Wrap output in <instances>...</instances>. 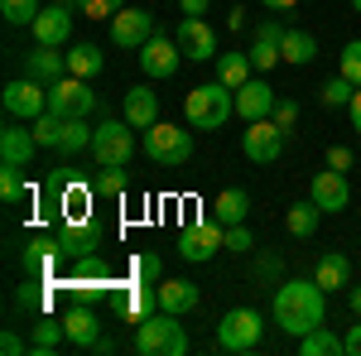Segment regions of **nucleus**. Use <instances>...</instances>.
Instances as JSON below:
<instances>
[{"label": "nucleus", "mask_w": 361, "mask_h": 356, "mask_svg": "<svg viewBox=\"0 0 361 356\" xmlns=\"http://www.w3.org/2000/svg\"><path fill=\"white\" fill-rule=\"evenodd\" d=\"M49 111V87L34 82V78H15V82L5 87V116H15V121H39Z\"/></svg>", "instance_id": "9b49d317"}, {"label": "nucleus", "mask_w": 361, "mask_h": 356, "mask_svg": "<svg viewBox=\"0 0 361 356\" xmlns=\"http://www.w3.org/2000/svg\"><path fill=\"white\" fill-rule=\"evenodd\" d=\"M135 352L140 356H183L188 352V328L178 323V313H149L135 328Z\"/></svg>", "instance_id": "7ed1b4c3"}, {"label": "nucleus", "mask_w": 361, "mask_h": 356, "mask_svg": "<svg viewBox=\"0 0 361 356\" xmlns=\"http://www.w3.org/2000/svg\"><path fill=\"white\" fill-rule=\"evenodd\" d=\"M337 352H347V342L328 328H313L299 337V356H337Z\"/></svg>", "instance_id": "473e14b6"}, {"label": "nucleus", "mask_w": 361, "mask_h": 356, "mask_svg": "<svg viewBox=\"0 0 361 356\" xmlns=\"http://www.w3.org/2000/svg\"><path fill=\"white\" fill-rule=\"evenodd\" d=\"M347 116H352V130L361 135V87H357V97H352V106H347Z\"/></svg>", "instance_id": "603ef678"}, {"label": "nucleus", "mask_w": 361, "mask_h": 356, "mask_svg": "<svg viewBox=\"0 0 361 356\" xmlns=\"http://www.w3.org/2000/svg\"><path fill=\"white\" fill-rule=\"evenodd\" d=\"M173 39H178L183 58H193V63H212V58H217V29L207 25L202 15H183Z\"/></svg>", "instance_id": "f8f14e48"}, {"label": "nucleus", "mask_w": 361, "mask_h": 356, "mask_svg": "<svg viewBox=\"0 0 361 356\" xmlns=\"http://www.w3.org/2000/svg\"><path fill=\"white\" fill-rule=\"evenodd\" d=\"M231 111H236V92L226 82H202L183 97V121L193 130H222L231 121Z\"/></svg>", "instance_id": "f03ea898"}, {"label": "nucleus", "mask_w": 361, "mask_h": 356, "mask_svg": "<svg viewBox=\"0 0 361 356\" xmlns=\"http://www.w3.org/2000/svg\"><path fill=\"white\" fill-rule=\"evenodd\" d=\"M328 168L347 173V168H352V149H347V145H333V149H328Z\"/></svg>", "instance_id": "09e8293b"}, {"label": "nucleus", "mask_w": 361, "mask_h": 356, "mask_svg": "<svg viewBox=\"0 0 361 356\" xmlns=\"http://www.w3.org/2000/svg\"><path fill=\"white\" fill-rule=\"evenodd\" d=\"M246 212H250V192L246 188H226V192L212 197V217L222 221V226H241Z\"/></svg>", "instance_id": "bb28decb"}, {"label": "nucleus", "mask_w": 361, "mask_h": 356, "mask_svg": "<svg viewBox=\"0 0 361 356\" xmlns=\"http://www.w3.org/2000/svg\"><path fill=\"white\" fill-rule=\"evenodd\" d=\"M313 279H318L328 294H337V289H352V260H347L342 250H328V255H318Z\"/></svg>", "instance_id": "4be33fe9"}, {"label": "nucleus", "mask_w": 361, "mask_h": 356, "mask_svg": "<svg viewBox=\"0 0 361 356\" xmlns=\"http://www.w3.org/2000/svg\"><path fill=\"white\" fill-rule=\"evenodd\" d=\"M121 308L130 323H145L149 313H159V289H149L145 279H130V284H121Z\"/></svg>", "instance_id": "aec40b11"}, {"label": "nucleus", "mask_w": 361, "mask_h": 356, "mask_svg": "<svg viewBox=\"0 0 361 356\" xmlns=\"http://www.w3.org/2000/svg\"><path fill=\"white\" fill-rule=\"evenodd\" d=\"M34 125V140H39V149H58V140H63V116H54V111H44L39 121H29Z\"/></svg>", "instance_id": "c9c22d12"}, {"label": "nucleus", "mask_w": 361, "mask_h": 356, "mask_svg": "<svg viewBox=\"0 0 361 356\" xmlns=\"http://www.w3.org/2000/svg\"><path fill=\"white\" fill-rule=\"evenodd\" d=\"M63 332H68L73 347H92V342L102 337V323H97L92 308H68V313H63Z\"/></svg>", "instance_id": "a878e982"}, {"label": "nucleus", "mask_w": 361, "mask_h": 356, "mask_svg": "<svg viewBox=\"0 0 361 356\" xmlns=\"http://www.w3.org/2000/svg\"><path fill=\"white\" fill-rule=\"evenodd\" d=\"M347 303H352V313L361 318V284H352V289H347Z\"/></svg>", "instance_id": "6e6d98bb"}, {"label": "nucleus", "mask_w": 361, "mask_h": 356, "mask_svg": "<svg viewBox=\"0 0 361 356\" xmlns=\"http://www.w3.org/2000/svg\"><path fill=\"white\" fill-rule=\"evenodd\" d=\"M279 54H284V63H294V68H308V63L318 58V39H313V34H304V29H284Z\"/></svg>", "instance_id": "cd10ccee"}, {"label": "nucleus", "mask_w": 361, "mask_h": 356, "mask_svg": "<svg viewBox=\"0 0 361 356\" xmlns=\"http://www.w3.org/2000/svg\"><path fill=\"white\" fill-rule=\"evenodd\" d=\"M250 246H255V236L246 231V221H241V226H226V250H236V255H246Z\"/></svg>", "instance_id": "49530a36"}, {"label": "nucleus", "mask_w": 361, "mask_h": 356, "mask_svg": "<svg viewBox=\"0 0 361 356\" xmlns=\"http://www.w3.org/2000/svg\"><path fill=\"white\" fill-rule=\"evenodd\" d=\"M318 217H323V207L308 197V202H294V207L284 212V226H289V236H299V241H304V236L318 231Z\"/></svg>", "instance_id": "2f4dec72"}, {"label": "nucleus", "mask_w": 361, "mask_h": 356, "mask_svg": "<svg viewBox=\"0 0 361 356\" xmlns=\"http://www.w3.org/2000/svg\"><path fill=\"white\" fill-rule=\"evenodd\" d=\"M68 289L82 294V299H97V294L111 289V274H68Z\"/></svg>", "instance_id": "58836bf2"}, {"label": "nucleus", "mask_w": 361, "mask_h": 356, "mask_svg": "<svg viewBox=\"0 0 361 356\" xmlns=\"http://www.w3.org/2000/svg\"><path fill=\"white\" fill-rule=\"evenodd\" d=\"M352 10H357V15H361V0H352Z\"/></svg>", "instance_id": "13d9d810"}, {"label": "nucleus", "mask_w": 361, "mask_h": 356, "mask_svg": "<svg viewBox=\"0 0 361 356\" xmlns=\"http://www.w3.org/2000/svg\"><path fill=\"white\" fill-rule=\"evenodd\" d=\"M92 135H97V125H87V116L68 121L63 125V140H58V154H82V149H92Z\"/></svg>", "instance_id": "72a5a7b5"}, {"label": "nucleus", "mask_w": 361, "mask_h": 356, "mask_svg": "<svg viewBox=\"0 0 361 356\" xmlns=\"http://www.w3.org/2000/svg\"><path fill=\"white\" fill-rule=\"evenodd\" d=\"M58 250L63 255H87V250H102V241H106V231H102V221L97 217H63L58 221Z\"/></svg>", "instance_id": "9d476101"}, {"label": "nucleus", "mask_w": 361, "mask_h": 356, "mask_svg": "<svg viewBox=\"0 0 361 356\" xmlns=\"http://www.w3.org/2000/svg\"><path fill=\"white\" fill-rule=\"evenodd\" d=\"M197 299H202V294H197L193 279H159V308H164V313H178V318H183V313L197 308Z\"/></svg>", "instance_id": "5701e85b"}, {"label": "nucleus", "mask_w": 361, "mask_h": 356, "mask_svg": "<svg viewBox=\"0 0 361 356\" xmlns=\"http://www.w3.org/2000/svg\"><path fill=\"white\" fill-rule=\"evenodd\" d=\"M250 78H255L250 54H217V82H226L231 92H236V87H246Z\"/></svg>", "instance_id": "c756f323"}, {"label": "nucleus", "mask_w": 361, "mask_h": 356, "mask_svg": "<svg viewBox=\"0 0 361 356\" xmlns=\"http://www.w3.org/2000/svg\"><path fill=\"white\" fill-rule=\"evenodd\" d=\"M92 188H97V197H126V168H97V178H92Z\"/></svg>", "instance_id": "4c0bfd02"}, {"label": "nucleus", "mask_w": 361, "mask_h": 356, "mask_svg": "<svg viewBox=\"0 0 361 356\" xmlns=\"http://www.w3.org/2000/svg\"><path fill=\"white\" fill-rule=\"evenodd\" d=\"M39 154V140H34V125L29 121H15L10 116V125L0 130V164H20L25 168L29 159Z\"/></svg>", "instance_id": "2eb2a0df"}, {"label": "nucleus", "mask_w": 361, "mask_h": 356, "mask_svg": "<svg viewBox=\"0 0 361 356\" xmlns=\"http://www.w3.org/2000/svg\"><path fill=\"white\" fill-rule=\"evenodd\" d=\"M270 121H275L279 130H284V135H289V130H294V125H299V106H294V102H284V97H279V102H275V111H270Z\"/></svg>", "instance_id": "a18cd8bd"}, {"label": "nucleus", "mask_w": 361, "mask_h": 356, "mask_svg": "<svg viewBox=\"0 0 361 356\" xmlns=\"http://www.w3.org/2000/svg\"><path fill=\"white\" fill-rule=\"evenodd\" d=\"M342 342H347V352H361V318L347 328V337H342Z\"/></svg>", "instance_id": "3c124183"}, {"label": "nucleus", "mask_w": 361, "mask_h": 356, "mask_svg": "<svg viewBox=\"0 0 361 356\" xmlns=\"http://www.w3.org/2000/svg\"><path fill=\"white\" fill-rule=\"evenodd\" d=\"M241 154H246L250 164H275L279 154H284V130H279L270 116H265V121H246V130H241Z\"/></svg>", "instance_id": "1a4fd4ad"}, {"label": "nucleus", "mask_w": 361, "mask_h": 356, "mask_svg": "<svg viewBox=\"0 0 361 356\" xmlns=\"http://www.w3.org/2000/svg\"><path fill=\"white\" fill-rule=\"evenodd\" d=\"M102 68H106V54H102L97 44H68V73H73V78H87V82H92Z\"/></svg>", "instance_id": "c85d7f7f"}, {"label": "nucleus", "mask_w": 361, "mask_h": 356, "mask_svg": "<svg viewBox=\"0 0 361 356\" xmlns=\"http://www.w3.org/2000/svg\"><path fill=\"white\" fill-rule=\"evenodd\" d=\"M183 15H207V0H178Z\"/></svg>", "instance_id": "864d4df0"}, {"label": "nucleus", "mask_w": 361, "mask_h": 356, "mask_svg": "<svg viewBox=\"0 0 361 356\" xmlns=\"http://www.w3.org/2000/svg\"><path fill=\"white\" fill-rule=\"evenodd\" d=\"M0 15L10 25H34L39 20V0H0Z\"/></svg>", "instance_id": "37998d69"}, {"label": "nucleus", "mask_w": 361, "mask_h": 356, "mask_svg": "<svg viewBox=\"0 0 361 356\" xmlns=\"http://www.w3.org/2000/svg\"><path fill=\"white\" fill-rule=\"evenodd\" d=\"M260 347V313L255 308H231L217 323V352L226 356H250Z\"/></svg>", "instance_id": "423d86ee"}, {"label": "nucleus", "mask_w": 361, "mask_h": 356, "mask_svg": "<svg viewBox=\"0 0 361 356\" xmlns=\"http://www.w3.org/2000/svg\"><path fill=\"white\" fill-rule=\"evenodd\" d=\"M68 73V54L63 49H54V44H39L34 54H25V78H34V82H58Z\"/></svg>", "instance_id": "6ab92c4d"}, {"label": "nucleus", "mask_w": 361, "mask_h": 356, "mask_svg": "<svg viewBox=\"0 0 361 356\" xmlns=\"http://www.w3.org/2000/svg\"><path fill=\"white\" fill-rule=\"evenodd\" d=\"M145 159H154L159 168H183L193 159V130L154 121V125L145 130Z\"/></svg>", "instance_id": "20e7f679"}, {"label": "nucleus", "mask_w": 361, "mask_h": 356, "mask_svg": "<svg viewBox=\"0 0 361 356\" xmlns=\"http://www.w3.org/2000/svg\"><path fill=\"white\" fill-rule=\"evenodd\" d=\"M92 197H97V188H92V183L68 178V183L58 188V217H92Z\"/></svg>", "instance_id": "393cba45"}, {"label": "nucleus", "mask_w": 361, "mask_h": 356, "mask_svg": "<svg viewBox=\"0 0 361 356\" xmlns=\"http://www.w3.org/2000/svg\"><path fill=\"white\" fill-rule=\"evenodd\" d=\"M159 274H164V260L154 255V250H145L130 260V279H145V284H159Z\"/></svg>", "instance_id": "79ce46f5"}, {"label": "nucleus", "mask_w": 361, "mask_h": 356, "mask_svg": "<svg viewBox=\"0 0 361 356\" xmlns=\"http://www.w3.org/2000/svg\"><path fill=\"white\" fill-rule=\"evenodd\" d=\"M226 246V226L217 217H202V221H188L183 231H178V255L183 260H193V265H202V260H212L217 250Z\"/></svg>", "instance_id": "6e6552de"}, {"label": "nucleus", "mask_w": 361, "mask_h": 356, "mask_svg": "<svg viewBox=\"0 0 361 356\" xmlns=\"http://www.w3.org/2000/svg\"><path fill=\"white\" fill-rule=\"evenodd\" d=\"M270 318L289 337H304V332L323 328V318H328V289L318 279H279L275 299H270Z\"/></svg>", "instance_id": "f257e3e1"}, {"label": "nucleus", "mask_w": 361, "mask_h": 356, "mask_svg": "<svg viewBox=\"0 0 361 356\" xmlns=\"http://www.w3.org/2000/svg\"><path fill=\"white\" fill-rule=\"evenodd\" d=\"M34 44H54V49H68V39H73V15H68V0H58L49 10H39V20H34Z\"/></svg>", "instance_id": "f3484780"}, {"label": "nucleus", "mask_w": 361, "mask_h": 356, "mask_svg": "<svg viewBox=\"0 0 361 356\" xmlns=\"http://www.w3.org/2000/svg\"><path fill=\"white\" fill-rule=\"evenodd\" d=\"M149 39H154V15H149V10H121L111 20V44L116 49H135L140 54Z\"/></svg>", "instance_id": "ddd939ff"}, {"label": "nucleus", "mask_w": 361, "mask_h": 356, "mask_svg": "<svg viewBox=\"0 0 361 356\" xmlns=\"http://www.w3.org/2000/svg\"><path fill=\"white\" fill-rule=\"evenodd\" d=\"M87 352H97V356H111V352H116V342H111V337H97V342H92Z\"/></svg>", "instance_id": "5fc2aeb1"}, {"label": "nucleus", "mask_w": 361, "mask_h": 356, "mask_svg": "<svg viewBox=\"0 0 361 356\" xmlns=\"http://www.w3.org/2000/svg\"><path fill=\"white\" fill-rule=\"evenodd\" d=\"M49 111H54V116H63V121L92 116V111H97V92L87 87V78H73V73H63L58 82H49Z\"/></svg>", "instance_id": "0eeeda50"}, {"label": "nucleus", "mask_w": 361, "mask_h": 356, "mask_svg": "<svg viewBox=\"0 0 361 356\" xmlns=\"http://www.w3.org/2000/svg\"><path fill=\"white\" fill-rule=\"evenodd\" d=\"M178 63H183V49H178V39H164V34H154L145 49H140V68H145V78H173L178 73Z\"/></svg>", "instance_id": "4468645a"}, {"label": "nucleus", "mask_w": 361, "mask_h": 356, "mask_svg": "<svg viewBox=\"0 0 361 356\" xmlns=\"http://www.w3.org/2000/svg\"><path fill=\"white\" fill-rule=\"evenodd\" d=\"M58 255H63V250H58V236H34L25 246V265L29 270H49Z\"/></svg>", "instance_id": "f704fd0d"}, {"label": "nucleus", "mask_w": 361, "mask_h": 356, "mask_svg": "<svg viewBox=\"0 0 361 356\" xmlns=\"http://www.w3.org/2000/svg\"><path fill=\"white\" fill-rule=\"evenodd\" d=\"M82 20H116L126 10V0H73Z\"/></svg>", "instance_id": "ea45409f"}, {"label": "nucleus", "mask_w": 361, "mask_h": 356, "mask_svg": "<svg viewBox=\"0 0 361 356\" xmlns=\"http://www.w3.org/2000/svg\"><path fill=\"white\" fill-rule=\"evenodd\" d=\"M126 121H130L135 130H149V125L159 121V97H154L149 87H130V92H126Z\"/></svg>", "instance_id": "b1692460"}, {"label": "nucleus", "mask_w": 361, "mask_h": 356, "mask_svg": "<svg viewBox=\"0 0 361 356\" xmlns=\"http://www.w3.org/2000/svg\"><path fill=\"white\" fill-rule=\"evenodd\" d=\"M29 192V183H25V173H20V164H5L0 168V197L5 202H20Z\"/></svg>", "instance_id": "a19ab883"}, {"label": "nucleus", "mask_w": 361, "mask_h": 356, "mask_svg": "<svg viewBox=\"0 0 361 356\" xmlns=\"http://www.w3.org/2000/svg\"><path fill=\"white\" fill-rule=\"evenodd\" d=\"M63 342H68V332H63V318H44V323H34V342H29V356H54Z\"/></svg>", "instance_id": "7c9ffc66"}, {"label": "nucleus", "mask_w": 361, "mask_h": 356, "mask_svg": "<svg viewBox=\"0 0 361 356\" xmlns=\"http://www.w3.org/2000/svg\"><path fill=\"white\" fill-rule=\"evenodd\" d=\"M0 352H5V356H25V352H29V342H20L15 332H5V337H0Z\"/></svg>", "instance_id": "8fccbe9b"}, {"label": "nucleus", "mask_w": 361, "mask_h": 356, "mask_svg": "<svg viewBox=\"0 0 361 356\" xmlns=\"http://www.w3.org/2000/svg\"><path fill=\"white\" fill-rule=\"evenodd\" d=\"M308 197L323 207V217H328V212H342V207H352L347 173H337V168H323V173H313V183H308Z\"/></svg>", "instance_id": "dca6fc26"}, {"label": "nucleus", "mask_w": 361, "mask_h": 356, "mask_svg": "<svg viewBox=\"0 0 361 356\" xmlns=\"http://www.w3.org/2000/svg\"><path fill=\"white\" fill-rule=\"evenodd\" d=\"M260 5H270V10H294L299 0H260Z\"/></svg>", "instance_id": "4d7b16f0"}, {"label": "nucleus", "mask_w": 361, "mask_h": 356, "mask_svg": "<svg viewBox=\"0 0 361 356\" xmlns=\"http://www.w3.org/2000/svg\"><path fill=\"white\" fill-rule=\"evenodd\" d=\"M275 87L265 82V78H250L246 87H236V116L241 121H265L270 111H275Z\"/></svg>", "instance_id": "a211bd4d"}, {"label": "nucleus", "mask_w": 361, "mask_h": 356, "mask_svg": "<svg viewBox=\"0 0 361 356\" xmlns=\"http://www.w3.org/2000/svg\"><path fill=\"white\" fill-rule=\"evenodd\" d=\"M279 39H284V25L265 20V25H260V34H255V44H250V63H255V73H270L275 63H284Z\"/></svg>", "instance_id": "412c9836"}, {"label": "nucleus", "mask_w": 361, "mask_h": 356, "mask_svg": "<svg viewBox=\"0 0 361 356\" xmlns=\"http://www.w3.org/2000/svg\"><path fill=\"white\" fill-rule=\"evenodd\" d=\"M92 159L102 168H126L135 159V125L130 121H102L92 135Z\"/></svg>", "instance_id": "39448f33"}, {"label": "nucleus", "mask_w": 361, "mask_h": 356, "mask_svg": "<svg viewBox=\"0 0 361 356\" xmlns=\"http://www.w3.org/2000/svg\"><path fill=\"white\" fill-rule=\"evenodd\" d=\"M318 97H323V106H328V111L352 106V97H357V82H347V78L337 73V78H328V82H323V92H318Z\"/></svg>", "instance_id": "e433bc0d"}, {"label": "nucleus", "mask_w": 361, "mask_h": 356, "mask_svg": "<svg viewBox=\"0 0 361 356\" xmlns=\"http://www.w3.org/2000/svg\"><path fill=\"white\" fill-rule=\"evenodd\" d=\"M279 274H284L279 255H260V260H255V279H265V284H279Z\"/></svg>", "instance_id": "de8ad7c7"}, {"label": "nucleus", "mask_w": 361, "mask_h": 356, "mask_svg": "<svg viewBox=\"0 0 361 356\" xmlns=\"http://www.w3.org/2000/svg\"><path fill=\"white\" fill-rule=\"evenodd\" d=\"M337 73H342L347 82H357V87H361V39H352V44L337 54Z\"/></svg>", "instance_id": "c03bdc74"}]
</instances>
